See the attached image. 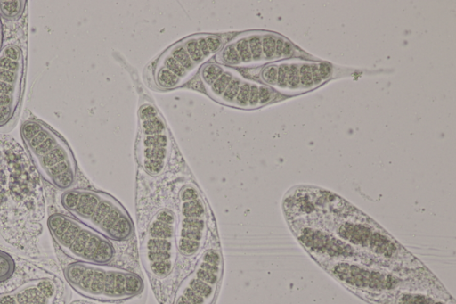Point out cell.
<instances>
[{
  "label": "cell",
  "instance_id": "6da1fadb",
  "mask_svg": "<svg viewBox=\"0 0 456 304\" xmlns=\"http://www.w3.org/2000/svg\"><path fill=\"white\" fill-rule=\"evenodd\" d=\"M45 216L41 177L25 149L0 132V234L17 249L36 252Z\"/></svg>",
  "mask_w": 456,
  "mask_h": 304
},
{
  "label": "cell",
  "instance_id": "7a4b0ae2",
  "mask_svg": "<svg viewBox=\"0 0 456 304\" xmlns=\"http://www.w3.org/2000/svg\"><path fill=\"white\" fill-rule=\"evenodd\" d=\"M313 224L332 232L379 267L402 273L424 267L387 230L348 202L338 212L324 216Z\"/></svg>",
  "mask_w": 456,
  "mask_h": 304
},
{
  "label": "cell",
  "instance_id": "3957f363",
  "mask_svg": "<svg viewBox=\"0 0 456 304\" xmlns=\"http://www.w3.org/2000/svg\"><path fill=\"white\" fill-rule=\"evenodd\" d=\"M25 151L41 179L61 190L76 181L77 167L65 139L38 119H25L20 127Z\"/></svg>",
  "mask_w": 456,
  "mask_h": 304
},
{
  "label": "cell",
  "instance_id": "277c9868",
  "mask_svg": "<svg viewBox=\"0 0 456 304\" xmlns=\"http://www.w3.org/2000/svg\"><path fill=\"white\" fill-rule=\"evenodd\" d=\"M61 202L76 219L109 240H128L134 233L133 221L125 208L111 196L84 188L65 190Z\"/></svg>",
  "mask_w": 456,
  "mask_h": 304
},
{
  "label": "cell",
  "instance_id": "5b68a950",
  "mask_svg": "<svg viewBox=\"0 0 456 304\" xmlns=\"http://www.w3.org/2000/svg\"><path fill=\"white\" fill-rule=\"evenodd\" d=\"M68 283L79 294L96 300L114 302L132 299L143 288L136 273L106 264L73 262L64 268Z\"/></svg>",
  "mask_w": 456,
  "mask_h": 304
},
{
  "label": "cell",
  "instance_id": "8992f818",
  "mask_svg": "<svg viewBox=\"0 0 456 304\" xmlns=\"http://www.w3.org/2000/svg\"><path fill=\"white\" fill-rule=\"evenodd\" d=\"M322 267L359 296L423 287L434 278L427 269L414 275L399 276L394 270L354 261L332 262Z\"/></svg>",
  "mask_w": 456,
  "mask_h": 304
},
{
  "label": "cell",
  "instance_id": "52a82bcc",
  "mask_svg": "<svg viewBox=\"0 0 456 304\" xmlns=\"http://www.w3.org/2000/svg\"><path fill=\"white\" fill-rule=\"evenodd\" d=\"M46 225L59 248L77 262L107 264L115 254L110 240L74 218L53 213Z\"/></svg>",
  "mask_w": 456,
  "mask_h": 304
},
{
  "label": "cell",
  "instance_id": "ba28073f",
  "mask_svg": "<svg viewBox=\"0 0 456 304\" xmlns=\"http://www.w3.org/2000/svg\"><path fill=\"white\" fill-rule=\"evenodd\" d=\"M177 218L172 210L162 209L150 221L141 248L142 260L147 272L158 280L167 278L174 270Z\"/></svg>",
  "mask_w": 456,
  "mask_h": 304
},
{
  "label": "cell",
  "instance_id": "9c48e42d",
  "mask_svg": "<svg viewBox=\"0 0 456 304\" xmlns=\"http://www.w3.org/2000/svg\"><path fill=\"white\" fill-rule=\"evenodd\" d=\"M290 224L297 241L322 266L338 261L378 266L369 256L322 226L300 220Z\"/></svg>",
  "mask_w": 456,
  "mask_h": 304
},
{
  "label": "cell",
  "instance_id": "30bf717a",
  "mask_svg": "<svg viewBox=\"0 0 456 304\" xmlns=\"http://www.w3.org/2000/svg\"><path fill=\"white\" fill-rule=\"evenodd\" d=\"M26 75V53L15 43L0 50V129H7L17 119Z\"/></svg>",
  "mask_w": 456,
  "mask_h": 304
},
{
  "label": "cell",
  "instance_id": "8fae6325",
  "mask_svg": "<svg viewBox=\"0 0 456 304\" xmlns=\"http://www.w3.org/2000/svg\"><path fill=\"white\" fill-rule=\"evenodd\" d=\"M222 273L220 251L216 248L205 250L194 269L178 286L172 304H213Z\"/></svg>",
  "mask_w": 456,
  "mask_h": 304
},
{
  "label": "cell",
  "instance_id": "7c38bea8",
  "mask_svg": "<svg viewBox=\"0 0 456 304\" xmlns=\"http://www.w3.org/2000/svg\"><path fill=\"white\" fill-rule=\"evenodd\" d=\"M208 229L205 202L193 185L180 193V210L176 222L177 251L185 257L198 254L203 248Z\"/></svg>",
  "mask_w": 456,
  "mask_h": 304
},
{
  "label": "cell",
  "instance_id": "4fadbf2b",
  "mask_svg": "<svg viewBox=\"0 0 456 304\" xmlns=\"http://www.w3.org/2000/svg\"><path fill=\"white\" fill-rule=\"evenodd\" d=\"M360 296L374 304H454L453 299L439 283L430 286Z\"/></svg>",
  "mask_w": 456,
  "mask_h": 304
},
{
  "label": "cell",
  "instance_id": "5bb4252c",
  "mask_svg": "<svg viewBox=\"0 0 456 304\" xmlns=\"http://www.w3.org/2000/svg\"><path fill=\"white\" fill-rule=\"evenodd\" d=\"M59 285L51 278H37L0 293V304H55Z\"/></svg>",
  "mask_w": 456,
  "mask_h": 304
},
{
  "label": "cell",
  "instance_id": "9a60e30c",
  "mask_svg": "<svg viewBox=\"0 0 456 304\" xmlns=\"http://www.w3.org/2000/svg\"><path fill=\"white\" fill-rule=\"evenodd\" d=\"M27 1L0 0V17L7 21H17L23 15Z\"/></svg>",
  "mask_w": 456,
  "mask_h": 304
},
{
  "label": "cell",
  "instance_id": "2e32d148",
  "mask_svg": "<svg viewBox=\"0 0 456 304\" xmlns=\"http://www.w3.org/2000/svg\"><path fill=\"white\" fill-rule=\"evenodd\" d=\"M15 271V261L12 257L0 250V283L12 277Z\"/></svg>",
  "mask_w": 456,
  "mask_h": 304
},
{
  "label": "cell",
  "instance_id": "e0dca14e",
  "mask_svg": "<svg viewBox=\"0 0 456 304\" xmlns=\"http://www.w3.org/2000/svg\"><path fill=\"white\" fill-rule=\"evenodd\" d=\"M179 81L180 78L166 68L160 69L156 76L157 84L165 89L174 88Z\"/></svg>",
  "mask_w": 456,
  "mask_h": 304
},
{
  "label": "cell",
  "instance_id": "ac0fdd59",
  "mask_svg": "<svg viewBox=\"0 0 456 304\" xmlns=\"http://www.w3.org/2000/svg\"><path fill=\"white\" fill-rule=\"evenodd\" d=\"M142 129L145 136L164 134L166 127L160 117L157 116L142 121Z\"/></svg>",
  "mask_w": 456,
  "mask_h": 304
},
{
  "label": "cell",
  "instance_id": "d6986e66",
  "mask_svg": "<svg viewBox=\"0 0 456 304\" xmlns=\"http://www.w3.org/2000/svg\"><path fill=\"white\" fill-rule=\"evenodd\" d=\"M224 71V69L216 63H208L201 70V77L204 83L211 86Z\"/></svg>",
  "mask_w": 456,
  "mask_h": 304
},
{
  "label": "cell",
  "instance_id": "ffe728a7",
  "mask_svg": "<svg viewBox=\"0 0 456 304\" xmlns=\"http://www.w3.org/2000/svg\"><path fill=\"white\" fill-rule=\"evenodd\" d=\"M171 56L175 58L186 70H191L194 62L190 58L183 45H178L172 49Z\"/></svg>",
  "mask_w": 456,
  "mask_h": 304
},
{
  "label": "cell",
  "instance_id": "44dd1931",
  "mask_svg": "<svg viewBox=\"0 0 456 304\" xmlns=\"http://www.w3.org/2000/svg\"><path fill=\"white\" fill-rule=\"evenodd\" d=\"M143 148H167L168 137L164 134L146 136L142 141Z\"/></svg>",
  "mask_w": 456,
  "mask_h": 304
},
{
  "label": "cell",
  "instance_id": "7402d4cb",
  "mask_svg": "<svg viewBox=\"0 0 456 304\" xmlns=\"http://www.w3.org/2000/svg\"><path fill=\"white\" fill-rule=\"evenodd\" d=\"M232 78V74L230 71H224V73L210 86V90L213 94L215 96H222Z\"/></svg>",
  "mask_w": 456,
  "mask_h": 304
},
{
  "label": "cell",
  "instance_id": "603a6c76",
  "mask_svg": "<svg viewBox=\"0 0 456 304\" xmlns=\"http://www.w3.org/2000/svg\"><path fill=\"white\" fill-rule=\"evenodd\" d=\"M183 46L194 63H199L204 59L198 44V39L190 38L185 41Z\"/></svg>",
  "mask_w": 456,
  "mask_h": 304
},
{
  "label": "cell",
  "instance_id": "cb8c5ba5",
  "mask_svg": "<svg viewBox=\"0 0 456 304\" xmlns=\"http://www.w3.org/2000/svg\"><path fill=\"white\" fill-rule=\"evenodd\" d=\"M222 60L229 65H238L241 62L240 57L234 45H229L221 53Z\"/></svg>",
  "mask_w": 456,
  "mask_h": 304
},
{
  "label": "cell",
  "instance_id": "d4e9b609",
  "mask_svg": "<svg viewBox=\"0 0 456 304\" xmlns=\"http://www.w3.org/2000/svg\"><path fill=\"white\" fill-rule=\"evenodd\" d=\"M240 84V80L238 78L232 77V80L230 81L228 86L226 87L225 91L222 95L224 102L229 103L234 102L238 94Z\"/></svg>",
  "mask_w": 456,
  "mask_h": 304
},
{
  "label": "cell",
  "instance_id": "484cf974",
  "mask_svg": "<svg viewBox=\"0 0 456 304\" xmlns=\"http://www.w3.org/2000/svg\"><path fill=\"white\" fill-rule=\"evenodd\" d=\"M276 37L273 35H265L262 37L263 55L265 59H272L275 54Z\"/></svg>",
  "mask_w": 456,
  "mask_h": 304
},
{
  "label": "cell",
  "instance_id": "4316f807",
  "mask_svg": "<svg viewBox=\"0 0 456 304\" xmlns=\"http://www.w3.org/2000/svg\"><path fill=\"white\" fill-rule=\"evenodd\" d=\"M248 40L252 60L259 61L263 56L262 37L258 35H253Z\"/></svg>",
  "mask_w": 456,
  "mask_h": 304
},
{
  "label": "cell",
  "instance_id": "83f0119b",
  "mask_svg": "<svg viewBox=\"0 0 456 304\" xmlns=\"http://www.w3.org/2000/svg\"><path fill=\"white\" fill-rule=\"evenodd\" d=\"M234 45L241 62L248 63L252 61L248 40L247 38H241L238 40Z\"/></svg>",
  "mask_w": 456,
  "mask_h": 304
},
{
  "label": "cell",
  "instance_id": "f1b7e54d",
  "mask_svg": "<svg viewBox=\"0 0 456 304\" xmlns=\"http://www.w3.org/2000/svg\"><path fill=\"white\" fill-rule=\"evenodd\" d=\"M165 68L179 78L185 76L186 70L171 55H168L164 60Z\"/></svg>",
  "mask_w": 456,
  "mask_h": 304
},
{
  "label": "cell",
  "instance_id": "f546056e",
  "mask_svg": "<svg viewBox=\"0 0 456 304\" xmlns=\"http://www.w3.org/2000/svg\"><path fill=\"white\" fill-rule=\"evenodd\" d=\"M249 92L250 85L247 82L241 83L238 94L234 100L235 103L240 107H245L248 105Z\"/></svg>",
  "mask_w": 456,
  "mask_h": 304
},
{
  "label": "cell",
  "instance_id": "4dcf8cb0",
  "mask_svg": "<svg viewBox=\"0 0 456 304\" xmlns=\"http://www.w3.org/2000/svg\"><path fill=\"white\" fill-rule=\"evenodd\" d=\"M299 79L300 84L305 87H310L314 85L309 64H303L299 68Z\"/></svg>",
  "mask_w": 456,
  "mask_h": 304
},
{
  "label": "cell",
  "instance_id": "1f68e13d",
  "mask_svg": "<svg viewBox=\"0 0 456 304\" xmlns=\"http://www.w3.org/2000/svg\"><path fill=\"white\" fill-rule=\"evenodd\" d=\"M278 68L274 65L264 69L262 78L265 83L274 85L277 83Z\"/></svg>",
  "mask_w": 456,
  "mask_h": 304
},
{
  "label": "cell",
  "instance_id": "d6a6232c",
  "mask_svg": "<svg viewBox=\"0 0 456 304\" xmlns=\"http://www.w3.org/2000/svg\"><path fill=\"white\" fill-rule=\"evenodd\" d=\"M289 66L282 63L278 67L277 83L280 87H286L288 86Z\"/></svg>",
  "mask_w": 456,
  "mask_h": 304
},
{
  "label": "cell",
  "instance_id": "836d02e7",
  "mask_svg": "<svg viewBox=\"0 0 456 304\" xmlns=\"http://www.w3.org/2000/svg\"><path fill=\"white\" fill-rule=\"evenodd\" d=\"M299 84V68L297 64H291L289 68L288 85L291 87H297Z\"/></svg>",
  "mask_w": 456,
  "mask_h": 304
},
{
  "label": "cell",
  "instance_id": "e575fe53",
  "mask_svg": "<svg viewBox=\"0 0 456 304\" xmlns=\"http://www.w3.org/2000/svg\"><path fill=\"white\" fill-rule=\"evenodd\" d=\"M139 116H140L142 121H143V120L157 117L158 111L153 105H151V104L146 105L145 104L141 107L140 111H139Z\"/></svg>",
  "mask_w": 456,
  "mask_h": 304
},
{
  "label": "cell",
  "instance_id": "d590c367",
  "mask_svg": "<svg viewBox=\"0 0 456 304\" xmlns=\"http://www.w3.org/2000/svg\"><path fill=\"white\" fill-rule=\"evenodd\" d=\"M205 40L210 54L218 51L222 45V41L217 36H208Z\"/></svg>",
  "mask_w": 456,
  "mask_h": 304
},
{
  "label": "cell",
  "instance_id": "8d00e7d4",
  "mask_svg": "<svg viewBox=\"0 0 456 304\" xmlns=\"http://www.w3.org/2000/svg\"><path fill=\"white\" fill-rule=\"evenodd\" d=\"M258 92H259V103L260 104H265L272 100L273 94H272V91L268 87H266L265 86H261L260 87H258Z\"/></svg>",
  "mask_w": 456,
  "mask_h": 304
},
{
  "label": "cell",
  "instance_id": "74e56055",
  "mask_svg": "<svg viewBox=\"0 0 456 304\" xmlns=\"http://www.w3.org/2000/svg\"><path fill=\"white\" fill-rule=\"evenodd\" d=\"M259 103V92L256 85H250L248 104L255 107Z\"/></svg>",
  "mask_w": 456,
  "mask_h": 304
},
{
  "label": "cell",
  "instance_id": "f35d334b",
  "mask_svg": "<svg viewBox=\"0 0 456 304\" xmlns=\"http://www.w3.org/2000/svg\"><path fill=\"white\" fill-rule=\"evenodd\" d=\"M318 70L322 80H324L330 76L331 66L327 62H322L318 65Z\"/></svg>",
  "mask_w": 456,
  "mask_h": 304
},
{
  "label": "cell",
  "instance_id": "ab89813d",
  "mask_svg": "<svg viewBox=\"0 0 456 304\" xmlns=\"http://www.w3.org/2000/svg\"><path fill=\"white\" fill-rule=\"evenodd\" d=\"M310 67H311L313 83L315 85L320 84L322 82V78L319 74L318 65L316 63H314V64L310 65Z\"/></svg>",
  "mask_w": 456,
  "mask_h": 304
},
{
  "label": "cell",
  "instance_id": "60d3db41",
  "mask_svg": "<svg viewBox=\"0 0 456 304\" xmlns=\"http://www.w3.org/2000/svg\"><path fill=\"white\" fill-rule=\"evenodd\" d=\"M198 44L200 49V52L203 55V58L208 56L210 54V52L207 46L206 40L203 37H200L198 39Z\"/></svg>",
  "mask_w": 456,
  "mask_h": 304
},
{
  "label": "cell",
  "instance_id": "b9f144b4",
  "mask_svg": "<svg viewBox=\"0 0 456 304\" xmlns=\"http://www.w3.org/2000/svg\"><path fill=\"white\" fill-rule=\"evenodd\" d=\"M283 45H284V40L282 38H276L274 56L280 58L282 55Z\"/></svg>",
  "mask_w": 456,
  "mask_h": 304
},
{
  "label": "cell",
  "instance_id": "7bdbcfd3",
  "mask_svg": "<svg viewBox=\"0 0 456 304\" xmlns=\"http://www.w3.org/2000/svg\"><path fill=\"white\" fill-rule=\"evenodd\" d=\"M292 53H293L292 45L288 41H284L282 55L290 56L292 54Z\"/></svg>",
  "mask_w": 456,
  "mask_h": 304
},
{
  "label": "cell",
  "instance_id": "ee69618b",
  "mask_svg": "<svg viewBox=\"0 0 456 304\" xmlns=\"http://www.w3.org/2000/svg\"><path fill=\"white\" fill-rule=\"evenodd\" d=\"M3 47V28L0 21V50Z\"/></svg>",
  "mask_w": 456,
  "mask_h": 304
}]
</instances>
